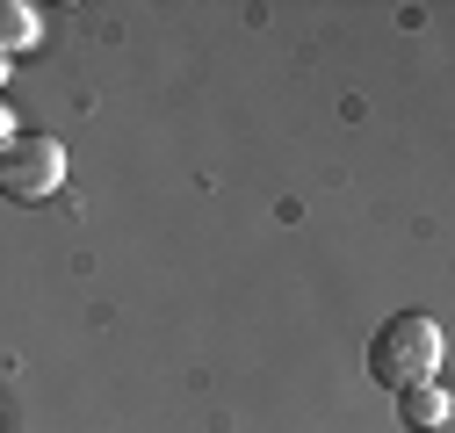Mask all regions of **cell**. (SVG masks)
<instances>
[{
	"label": "cell",
	"instance_id": "obj_6",
	"mask_svg": "<svg viewBox=\"0 0 455 433\" xmlns=\"http://www.w3.org/2000/svg\"><path fill=\"white\" fill-rule=\"evenodd\" d=\"M0 73H8V59H0Z\"/></svg>",
	"mask_w": 455,
	"mask_h": 433
},
{
	"label": "cell",
	"instance_id": "obj_1",
	"mask_svg": "<svg viewBox=\"0 0 455 433\" xmlns=\"http://www.w3.org/2000/svg\"><path fill=\"white\" fill-rule=\"evenodd\" d=\"M441 354H448L441 325L427 311H397V318H383V333L369 340V375L383 390H412V383H434V375H441Z\"/></svg>",
	"mask_w": 455,
	"mask_h": 433
},
{
	"label": "cell",
	"instance_id": "obj_3",
	"mask_svg": "<svg viewBox=\"0 0 455 433\" xmlns=\"http://www.w3.org/2000/svg\"><path fill=\"white\" fill-rule=\"evenodd\" d=\"M397 419H405V433H441V426H448V390H441V383L397 390Z\"/></svg>",
	"mask_w": 455,
	"mask_h": 433
},
{
	"label": "cell",
	"instance_id": "obj_4",
	"mask_svg": "<svg viewBox=\"0 0 455 433\" xmlns=\"http://www.w3.org/2000/svg\"><path fill=\"white\" fill-rule=\"evenodd\" d=\"M44 36V15L29 8V0H0V59H15V51H29Z\"/></svg>",
	"mask_w": 455,
	"mask_h": 433
},
{
	"label": "cell",
	"instance_id": "obj_2",
	"mask_svg": "<svg viewBox=\"0 0 455 433\" xmlns=\"http://www.w3.org/2000/svg\"><path fill=\"white\" fill-rule=\"evenodd\" d=\"M66 188V145L51 130H22L8 138V152H0V195L15 202H51Z\"/></svg>",
	"mask_w": 455,
	"mask_h": 433
},
{
	"label": "cell",
	"instance_id": "obj_5",
	"mask_svg": "<svg viewBox=\"0 0 455 433\" xmlns=\"http://www.w3.org/2000/svg\"><path fill=\"white\" fill-rule=\"evenodd\" d=\"M8 130H15V116H8V108H0V152H8Z\"/></svg>",
	"mask_w": 455,
	"mask_h": 433
}]
</instances>
